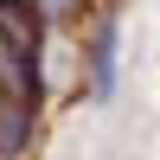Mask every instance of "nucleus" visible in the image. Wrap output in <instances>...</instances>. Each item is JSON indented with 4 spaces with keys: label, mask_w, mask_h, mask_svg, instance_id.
I'll list each match as a JSON object with an SVG mask.
<instances>
[{
    "label": "nucleus",
    "mask_w": 160,
    "mask_h": 160,
    "mask_svg": "<svg viewBox=\"0 0 160 160\" xmlns=\"http://www.w3.org/2000/svg\"><path fill=\"white\" fill-rule=\"evenodd\" d=\"M0 32H13L26 51H45V19L32 0H0Z\"/></svg>",
    "instance_id": "obj_4"
},
{
    "label": "nucleus",
    "mask_w": 160,
    "mask_h": 160,
    "mask_svg": "<svg viewBox=\"0 0 160 160\" xmlns=\"http://www.w3.org/2000/svg\"><path fill=\"white\" fill-rule=\"evenodd\" d=\"M45 90V51H26L13 32H0V96H32Z\"/></svg>",
    "instance_id": "obj_1"
},
{
    "label": "nucleus",
    "mask_w": 160,
    "mask_h": 160,
    "mask_svg": "<svg viewBox=\"0 0 160 160\" xmlns=\"http://www.w3.org/2000/svg\"><path fill=\"white\" fill-rule=\"evenodd\" d=\"M32 7H38V19H45V26H71V19H83L96 0H32Z\"/></svg>",
    "instance_id": "obj_5"
},
{
    "label": "nucleus",
    "mask_w": 160,
    "mask_h": 160,
    "mask_svg": "<svg viewBox=\"0 0 160 160\" xmlns=\"http://www.w3.org/2000/svg\"><path fill=\"white\" fill-rule=\"evenodd\" d=\"M32 148H38V102L0 96V160H26Z\"/></svg>",
    "instance_id": "obj_2"
},
{
    "label": "nucleus",
    "mask_w": 160,
    "mask_h": 160,
    "mask_svg": "<svg viewBox=\"0 0 160 160\" xmlns=\"http://www.w3.org/2000/svg\"><path fill=\"white\" fill-rule=\"evenodd\" d=\"M115 13H102L96 19V32H90V45H83V58H90V96H115Z\"/></svg>",
    "instance_id": "obj_3"
}]
</instances>
